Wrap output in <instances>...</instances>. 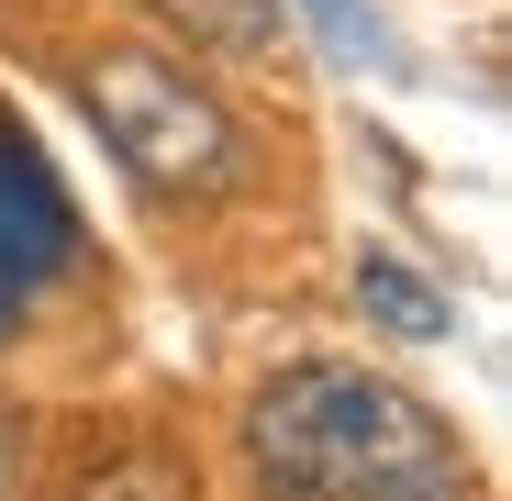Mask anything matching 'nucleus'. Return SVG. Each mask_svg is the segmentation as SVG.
Listing matches in <instances>:
<instances>
[{"mask_svg": "<svg viewBox=\"0 0 512 501\" xmlns=\"http://www.w3.org/2000/svg\"><path fill=\"white\" fill-rule=\"evenodd\" d=\"M78 101H90V123L112 134V156L134 167L145 190H167V201H223L245 179L234 112L167 45H101L90 67H78Z\"/></svg>", "mask_w": 512, "mask_h": 501, "instance_id": "f03ea898", "label": "nucleus"}, {"mask_svg": "<svg viewBox=\"0 0 512 501\" xmlns=\"http://www.w3.org/2000/svg\"><path fill=\"white\" fill-rule=\"evenodd\" d=\"M301 12L323 23L334 56H379V12H368V0H301Z\"/></svg>", "mask_w": 512, "mask_h": 501, "instance_id": "0eeeda50", "label": "nucleus"}, {"mask_svg": "<svg viewBox=\"0 0 512 501\" xmlns=\"http://www.w3.org/2000/svg\"><path fill=\"white\" fill-rule=\"evenodd\" d=\"M145 12L201 56H268L279 45V0H145Z\"/></svg>", "mask_w": 512, "mask_h": 501, "instance_id": "39448f33", "label": "nucleus"}, {"mask_svg": "<svg viewBox=\"0 0 512 501\" xmlns=\"http://www.w3.org/2000/svg\"><path fill=\"white\" fill-rule=\"evenodd\" d=\"M78 268V201L56 179V156L0 112V346L23 334V312Z\"/></svg>", "mask_w": 512, "mask_h": 501, "instance_id": "7ed1b4c3", "label": "nucleus"}, {"mask_svg": "<svg viewBox=\"0 0 512 501\" xmlns=\"http://www.w3.org/2000/svg\"><path fill=\"white\" fill-rule=\"evenodd\" d=\"M245 468L268 501H468L479 490L446 412L346 357H301L279 379H256Z\"/></svg>", "mask_w": 512, "mask_h": 501, "instance_id": "f257e3e1", "label": "nucleus"}, {"mask_svg": "<svg viewBox=\"0 0 512 501\" xmlns=\"http://www.w3.org/2000/svg\"><path fill=\"white\" fill-rule=\"evenodd\" d=\"M56 501H201V479H190L179 446H156V435H101V446L67 457Z\"/></svg>", "mask_w": 512, "mask_h": 501, "instance_id": "20e7f679", "label": "nucleus"}, {"mask_svg": "<svg viewBox=\"0 0 512 501\" xmlns=\"http://www.w3.org/2000/svg\"><path fill=\"white\" fill-rule=\"evenodd\" d=\"M357 301L401 334V346H435V334H446V290L423 268H401V257H357Z\"/></svg>", "mask_w": 512, "mask_h": 501, "instance_id": "423d86ee", "label": "nucleus"}]
</instances>
